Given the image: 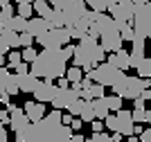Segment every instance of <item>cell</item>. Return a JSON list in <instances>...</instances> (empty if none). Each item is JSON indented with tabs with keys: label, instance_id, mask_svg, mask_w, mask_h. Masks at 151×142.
<instances>
[{
	"label": "cell",
	"instance_id": "6da1fadb",
	"mask_svg": "<svg viewBox=\"0 0 151 142\" xmlns=\"http://www.w3.org/2000/svg\"><path fill=\"white\" fill-rule=\"evenodd\" d=\"M61 111L47 113L41 122L29 124L25 131L16 133V142H86L83 133L75 131L61 124Z\"/></svg>",
	"mask_w": 151,
	"mask_h": 142
},
{
	"label": "cell",
	"instance_id": "7a4b0ae2",
	"mask_svg": "<svg viewBox=\"0 0 151 142\" xmlns=\"http://www.w3.org/2000/svg\"><path fill=\"white\" fill-rule=\"evenodd\" d=\"M75 54V45H65L63 50H43L38 52L36 61L29 66V72L36 79H47V81H59L65 77V63Z\"/></svg>",
	"mask_w": 151,
	"mask_h": 142
},
{
	"label": "cell",
	"instance_id": "3957f363",
	"mask_svg": "<svg viewBox=\"0 0 151 142\" xmlns=\"http://www.w3.org/2000/svg\"><path fill=\"white\" fill-rule=\"evenodd\" d=\"M106 59V52L101 50L99 41L90 34L79 38V45H75V54H72V61H75L77 68H81L83 72H90L93 68H97L99 63H104Z\"/></svg>",
	"mask_w": 151,
	"mask_h": 142
},
{
	"label": "cell",
	"instance_id": "277c9868",
	"mask_svg": "<svg viewBox=\"0 0 151 142\" xmlns=\"http://www.w3.org/2000/svg\"><path fill=\"white\" fill-rule=\"evenodd\" d=\"M50 2L52 9L63 14V20H65V27H72L77 20L83 18V14L88 12L86 7V0H45Z\"/></svg>",
	"mask_w": 151,
	"mask_h": 142
},
{
	"label": "cell",
	"instance_id": "5b68a950",
	"mask_svg": "<svg viewBox=\"0 0 151 142\" xmlns=\"http://www.w3.org/2000/svg\"><path fill=\"white\" fill-rule=\"evenodd\" d=\"M83 74H86L90 81H95V84H99V86H104V88H113V86H117V84H120V81L126 77V72L117 70L115 66H111L108 61L99 63L97 68H93L90 72H83Z\"/></svg>",
	"mask_w": 151,
	"mask_h": 142
},
{
	"label": "cell",
	"instance_id": "8992f818",
	"mask_svg": "<svg viewBox=\"0 0 151 142\" xmlns=\"http://www.w3.org/2000/svg\"><path fill=\"white\" fill-rule=\"evenodd\" d=\"M149 88H151L149 79H140L138 74H135V77H129V74H126L117 86H113V93L117 95V97H122V99H131L133 102V99L142 97V93L149 90Z\"/></svg>",
	"mask_w": 151,
	"mask_h": 142
},
{
	"label": "cell",
	"instance_id": "52a82bcc",
	"mask_svg": "<svg viewBox=\"0 0 151 142\" xmlns=\"http://www.w3.org/2000/svg\"><path fill=\"white\" fill-rule=\"evenodd\" d=\"M108 131H113V133H120V136H126L131 138L133 131H135V122L131 117V111H117V113H111L106 120H104Z\"/></svg>",
	"mask_w": 151,
	"mask_h": 142
},
{
	"label": "cell",
	"instance_id": "ba28073f",
	"mask_svg": "<svg viewBox=\"0 0 151 142\" xmlns=\"http://www.w3.org/2000/svg\"><path fill=\"white\" fill-rule=\"evenodd\" d=\"M36 43L43 50H63L65 45H70V32L68 27H52L45 34L36 36Z\"/></svg>",
	"mask_w": 151,
	"mask_h": 142
},
{
	"label": "cell",
	"instance_id": "9c48e42d",
	"mask_svg": "<svg viewBox=\"0 0 151 142\" xmlns=\"http://www.w3.org/2000/svg\"><path fill=\"white\" fill-rule=\"evenodd\" d=\"M122 43H124V41H122V34H120V25L113 20L106 30L101 32L99 45H101V50H104V52H111V54H113V52L122 50Z\"/></svg>",
	"mask_w": 151,
	"mask_h": 142
},
{
	"label": "cell",
	"instance_id": "30bf717a",
	"mask_svg": "<svg viewBox=\"0 0 151 142\" xmlns=\"http://www.w3.org/2000/svg\"><path fill=\"white\" fill-rule=\"evenodd\" d=\"M81 99V90H77V88H57V95H54V99H52L50 104L54 106V111H70V106L75 104V102H79Z\"/></svg>",
	"mask_w": 151,
	"mask_h": 142
},
{
	"label": "cell",
	"instance_id": "8fae6325",
	"mask_svg": "<svg viewBox=\"0 0 151 142\" xmlns=\"http://www.w3.org/2000/svg\"><path fill=\"white\" fill-rule=\"evenodd\" d=\"M133 30L142 34V36L151 38V7L149 5H142V7H135V14H133Z\"/></svg>",
	"mask_w": 151,
	"mask_h": 142
},
{
	"label": "cell",
	"instance_id": "7c38bea8",
	"mask_svg": "<svg viewBox=\"0 0 151 142\" xmlns=\"http://www.w3.org/2000/svg\"><path fill=\"white\" fill-rule=\"evenodd\" d=\"M32 95H34V102H38V104H50L52 99H54V95H57V84H54V81H47V79L38 81L36 90Z\"/></svg>",
	"mask_w": 151,
	"mask_h": 142
},
{
	"label": "cell",
	"instance_id": "4fadbf2b",
	"mask_svg": "<svg viewBox=\"0 0 151 142\" xmlns=\"http://www.w3.org/2000/svg\"><path fill=\"white\" fill-rule=\"evenodd\" d=\"M29 124H32V122L27 120V115H25V111H23V108H16V111L9 115V129L14 131V136H16V133H20V131H25Z\"/></svg>",
	"mask_w": 151,
	"mask_h": 142
},
{
	"label": "cell",
	"instance_id": "5bb4252c",
	"mask_svg": "<svg viewBox=\"0 0 151 142\" xmlns=\"http://www.w3.org/2000/svg\"><path fill=\"white\" fill-rule=\"evenodd\" d=\"M23 111H25L27 120H29L32 124L34 122H41V120L45 117V104H38V102H25V106H23Z\"/></svg>",
	"mask_w": 151,
	"mask_h": 142
},
{
	"label": "cell",
	"instance_id": "9a60e30c",
	"mask_svg": "<svg viewBox=\"0 0 151 142\" xmlns=\"http://www.w3.org/2000/svg\"><path fill=\"white\" fill-rule=\"evenodd\" d=\"M108 63L115 66L117 70H122V72H126V70L131 68V54L126 50H117L113 54H108Z\"/></svg>",
	"mask_w": 151,
	"mask_h": 142
},
{
	"label": "cell",
	"instance_id": "2e32d148",
	"mask_svg": "<svg viewBox=\"0 0 151 142\" xmlns=\"http://www.w3.org/2000/svg\"><path fill=\"white\" fill-rule=\"evenodd\" d=\"M16 81H18V90L20 93H34L41 79H36L32 72H27V74H16Z\"/></svg>",
	"mask_w": 151,
	"mask_h": 142
},
{
	"label": "cell",
	"instance_id": "e0dca14e",
	"mask_svg": "<svg viewBox=\"0 0 151 142\" xmlns=\"http://www.w3.org/2000/svg\"><path fill=\"white\" fill-rule=\"evenodd\" d=\"M47 30H52V25L47 23L45 18H29V20H27V32H29L34 38L41 36V34H45Z\"/></svg>",
	"mask_w": 151,
	"mask_h": 142
},
{
	"label": "cell",
	"instance_id": "ac0fdd59",
	"mask_svg": "<svg viewBox=\"0 0 151 142\" xmlns=\"http://www.w3.org/2000/svg\"><path fill=\"white\" fill-rule=\"evenodd\" d=\"M104 90H106L104 86H99V84H95V81H93L88 88H81V99H86V102L101 99V97H106V95H104Z\"/></svg>",
	"mask_w": 151,
	"mask_h": 142
},
{
	"label": "cell",
	"instance_id": "d6986e66",
	"mask_svg": "<svg viewBox=\"0 0 151 142\" xmlns=\"http://www.w3.org/2000/svg\"><path fill=\"white\" fill-rule=\"evenodd\" d=\"M93 111H95V120H104L111 115V108H108L106 104V97H101V99H93Z\"/></svg>",
	"mask_w": 151,
	"mask_h": 142
},
{
	"label": "cell",
	"instance_id": "ffe728a7",
	"mask_svg": "<svg viewBox=\"0 0 151 142\" xmlns=\"http://www.w3.org/2000/svg\"><path fill=\"white\" fill-rule=\"evenodd\" d=\"M106 12H108V16H111L115 23H129V18H126V14H124V9L117 5V0H111V5H108Z\"/></svg>",
	"mask_w": 151,
	"mask_h": 142
},
{
	"label": "cell",
	"instance_id": "44dd1931",
	"mask_svg": "<svg viewBox=\"0 0 151 142\" xmlns=\"http://www.w3.org/2000/svg\"><path fill=\"white\" fill-rule=\"evenodd\" d=\"M34 14H38V18H45L47 23H50V18H52V14H54V9L50 7V2L38 0V2H34Z\"/></svg>",
	"mask_w": 151,
	"mask_h": 142
},
{
	"label": "cell",
	"instance_id": "7402d4cb",
	"mask_svg": "<svg viewBox=\"0 0 151 142\" xmlns=\"http://www.w3.org/2000/svg\"><path fill=\"white\" fill-rule=\"evenodd\" d=\"M5 30H12V32H16V34H23V32H27V20L20 18V16H14L12 20L5 23Z\"/></svg>",
	"mask_w": 151,
	"mask_h": 142
},
{
	"label": "cell",
	"instance_id": "603a6c76",
	"mask_svg": "<svg viewBox=\"0 0 151 142\" xmlns=\"http://www.w3.org/2000/svg\"><path fill=\"white\" fill-rule=\"evenodd\" d=\"M14 16H16V9H14V5L9 2V0H2L0 2V20H12Z\"/></svg>",
	"mask_w": 151,
	"mask_h": 142
},
{
	"label": "cell",
	"instance_id": "cb8c5ba5",
	"mask_svg": "<svg viewBox=\"0 0 151 142\" xmlns=\"http://www.w3.org/2000/svg\"><path fill=\"white\" fill-rule=\"evenodd\" d=\"M65 79L70 81V86L81 84V79H83V70H81V68H77V66H72V68L65 70Z\"/></svg>",
	"mask_w": 151,
	"mask_h": 142
},
{
	"label": "cell",
	"instance_id": "d4e9b609",
	"mask_svg": "<svg viewBox=\"0 0 151 142\" xmlns=\"http://www.w3.org/2000/svg\"><path fill=\"white\" fill-rule=\"evenodd\" d=\"M79 117L83 120V122H95V111H93V102H83L81 106V113H79Z\"/></svg>",
	"mask_w": 151,
	"mask_h": 142
},
{
	"label": "cell",
	"instance_id": "484cf974",
	"mask_svg": "<svg viewBox=\"0 0 151 142\" xmlns=\"http://www.w3.org/2000/svg\"><path fill=\"white\" fill-rule=\"evenodd\" d=\"M108 5H111V0H86V7H90L93 12H99V14L106 12Z\"/></svg>",
	"mask_w": 151,
	"mask_h": 142
},
{
	"label": "cell",
	"instance_id": "4316f807",
	"mask_svg": "<svg viewBox=\"0 0 151 142\" xmlns=\"http://www.w3.org/2000/svg\"><path fill=\"white\" fill-rule=\"evenodd\" d=\"M120 25V34H122V41H133L135 36V30H133L131 23H117Z\"/></svg>",
	"mask_w": 151,
	"mask_h": 142
},
{
	"label": "cell",
	"instance_id": "83f0119b",
	"mask_svg": "<svg viewBox=\"0 0 151 142\" xmlns=\"http://www.w3.org/2000/svg\"><path fill=\"white\" fill-rule=\"evenodd\" d=\"M20 56H23V61H25V63H29V66H32V63L36 61L38 52L34 50V45H32V48H23V50H20Z\"/></svg>",
	"mask_w": 151,
	"mask_h": 142
},
{
	"label": "cell",
	"instance_id": "f1b7e54d",
	"mask_svg": "<svg viewBox=\"0 0 151 142\" xmlns=\"http://www.w3.org/2000/svg\"><path fill=\"white\" fill-rule=\"evenodd\" d=\"M135 72H138L140 79H149V77H151V61H149V59H145V61L138 66V70H135Z\"/></svg>",
	"mask_w": 151,
	"mask_h": 142
},
{
	"label": "cell",
	"instance_id": "f546056e",
	"mask_svg": "<svg viewBox=\"0 0 151 142\" xmlns=\"http://www.w3.org/2000/svg\"><path fill=\"white\" fill-rule=\"evenodd\" d=\"M122 102H124V99L117 97V95H111V97H106V104H108V108H111V113L122 111Z\"/></svg>",
	"mask_w": 151,
	"mask_h": 142
},
{
	"label": "cell",
	"instance_id": "4dcf8cb0",
	"mask_svg": "<svg viewBox=\"0 0 151 142\" xmlns=\"http://www.w3.org/2000/svg\"><path fill=\"white\" fill-rule=\"evenodd\" d=\"M32 14H34V5H18L16 7V16H20V18L29 20Z\"/></svg>",
	"mask_w": 151,
	"mask_h": 142
},
{
	"label": "cell",
	"instance_id": "1f68e13d",
	"mask_svg": "<svg viewBox=\"0 0 151 142\" xmlns=\"http://www.w3.org/2000/svg\"><path fill=\"white\" fill-rule=\"evenodd\" d=\"M20 63H23V56H20V52L12 50V52H9V59H7V68H18Z\"/></svg>",
	"mask_w": 151,
	"mask_h": 142
},
{
	"label": "cell",
	"instance_id": "d6a6232c",
	"mask_svg": "<svg viewBox=\"0 0 151 142\" xmlns=\"http://www.w3.org/2000/svg\"><path fill=\"white\" fill-rule=\"evenodd\" d=\"M131 117H133V122H135V124L147 122V108H133V111H131Z\"/></svg>",
	"mask_w": 151,
	"mask_h": 142
},
{
	"label": "cell",
	"instance_id": "836d02e7",
	"mask_svg": "<svg viewBox=\"0 0 151 142\" xmlns=\"http://www.w3.org/2000/svg\"><path fill=\"white\" fill-rule=\"evenodd\" d=\"M34 43H36V38L32 36L29 32H23V34H20V48H32Z\"/></svg>",
	"mask_w": 151,
	"mask_h": 142
},
{
	"label": "cell",
	"instance_id": "e575fe53",
	"mask_svg": "<svg viewBox=\"0 0 151 142\" xmlns=\"http://www.w3.org/2000/svg\"><path fill=\"white\" fill-rule=\"evenodd\" d=\"M86 142H113V138L106 136V133H93Z\"/></svg>",
	"mask_w": 151,
	"mask_h": 142
},
{
	"label": "cell",
	"instance_id": "d590c367",
	"mask_svg": "<svg viewBox=\"0 0 151 142\" xmlns=\"http://www.w3.org/2000/svg\"><path fill=\"white\" fill-rule=\"evenodd\" d=\"M81 126H83V120L81 117H75V120H72V124H70V129L75 131V133H83Z\"/></svg>",
	"mask_w": 151,
	"mask_h": 142
},
{
	"label": "cell",
	"instance_id": "8d00e7d4",
	"mask_svg": "<svg viewBox=\"0 0 151 142\" xmlns=\"http://www.w3.org/2000/svg\"><path fill=\"white\" fill-rule=\"evenodd\" d=\"M104 126H106V124L101 122V120H95L93 122V133H104Z\"/></svg>",
	"mask_w": 151,
	"mask_h": 142
},
{
	"label": "cell",
	"instance_id": "74e56055",
	"mask_svg": "<svg viewBox=\"0 0 151 142\" xmlns=\"http://www.w3.org/2000/svg\"><path fill=\"white\" fill-rule=\"evenodd\" d=\"M0 142H9V133H7L5 124L0 122Z\"/></svg>",
	"mask_w": 151,
	"mask_h": 142
},
{
	"label": "cell",
	"instance_id": "f35d334b",
	"mask_svg": "<svg viewBox=\"0 0 151 142\" xmlns=\"http://www.w3.org/2000/svg\"><path fill=\"white\" fill-rule=\"evenodd\" d=\"M27 72H29V63H25V61H23V63L18 66V68H16V74H27Z\"/></svg>",
	"mask_w": 151,
	"mask_h": 142
},
{
	"label": "cell",
	"instance_id": "ab89813d",
	"mask_svg": "<svg viewBox=\"0 0 151 142\" xmlns=\"http://www.w3.org/2000/svg\"><path fill=\"white\" fill-rule=\"evenodd\" d=\"M140 142H151V126H149V129H145V133L140 136Z\"/></svg>",
	"mask_w": 151,
	"mask_h": 142
},
{
	"label": "cell",
	"instance_id": "60d3db41",
	"mask_svg": "<svg viewBox=\"0 0 151 142\" xmlns=\"http://www.w3.org/2000/svg\"><path fill=\"white\" fill-rule=\"evenodd\" d=\"M147 106V102L142 97H138V99H133V108H145Z\"/></svg>",
	"mask_w": 151,
	"mask_h": 142
},
{
	"label": "cell",
	"instance_id": "b9f144b4",
	"mask_svg": "<svg viewBox=\"0 0 151 142\" xmlns=\"http://www.w3.org/2000/svg\"><path fill=\"white\" fill-rule=\"evenodd\" d=\"M72 120H75V117H72L70 113H65V115H63V117H61V124H65V126H70V124H72Z\"/></svg>",
	"mask_w": 151,
	"mask_h": 142
},
{
	"label": "cell",
	"instance_id": "7bdbcfd3",
	"mask_svg": "<svg viewBox=\"0 0 151 142\" xmlns=\"http://www.w3.org/2000/svg\"><path fill=\"white\" fill-rule=\"evenodd\" d=\"M57 88H70V81L65 79V77H61V79L57 81Z\"/></svg>",
	"mask_w": 151,
	"mask_h": 142
},
{
	"label": "cell",
	"instance_id": "ee69618b",
	"mask_svg": "<svg viewBox=\"0 0 151 142\" xmlns=\"http://www.w3.org/2000/svg\"><path fill=\"white\" fill-rule=\"evenodd\" d=\"M0 122L5 124V126L9 124V113H7V111H0Z\"/></svg>",
	"mask_w": 151,
	"mask_h": 142
},
{
	"label": "cell",
	"instance_id": "f6af8a7d",
	"mask_svg": "<svg viewBox=\"0 0 151 142\" xmlns=\"http://www.w3.org/2000/svg\"><path fill=\"white\" fill-rule=\"evenodd\" d=\"M151 0H133V5L135 7H142V5H149Z\"/></svg>",
	"mask_w": 151,
	"mask_h": 142
},
{
	"label": "cell",
	"instance_id": "bcb514c9",
	"mask_svg": "<svg viewBox=\"0 0 151 142\" xmlns=\"http://www.w3.org/2000/svg\"><path fill=\"white\" fill-rule=\"evenodd\" d=\"M111 138H113V142H122V138H124V136H120V133H113Z\"/></svg>",
	"mask_w": 151,
	"mask_h": 142
},
{
	"label": "cell",
	"instance_id": "7dc6e473",
	"mask_svg": "<svg viewBox=\"0 0 151 142\" xmlns=\"http://www.w3.org/2000/svg\"><path fill=\"white\" fill-rule=\"evenodd\" d=\"M5 63H7V59H5V54H0V68H5Z\"/></svg>",
	"mask_w": 151,
	"mask_h": 142
},
{
	"label": "cell",
	"instance_id": "c3c4849f",
	"mask_svg": "<svg viewBox=\"0 0 151 142\" xmlns=\"http://www.w3.org/2000/svg\"><path fill=\"white\" fill-rule=\"evenodd\" d=\"M126 142H140V140H135V136H131V138H126Z\"/></svg>",
	"mask_w": 151,
	"mask_h": 142
},
{
	"label": "cell",
	"instance_id": "681fc988",
	"mask_svg": "<svg viewBox=\"0 0 151 142\" xmlns=\"http://www.w3.org/2000/svg\"><path fill=\"white\" fill-rule=\"evenodd\" d=\"M147 122L151 124V108H149V111H147Z\"/></svg>",
	"mask_w": 151,
	"mask_h": 142
},
{
	"label": "cell",
	"instance_id": "f907efd6",
	"mask_svg": "<svg viewBox=\"0 0 151 142\" xmlns=\"http://www.w3.org/2000/svg\"><path fill=\"white\" fill-rule=\"evenodd\" d=\"M5 32V20H0V34Z\"/></svg>",
	"mask_w": 151,
	"mask_h": 142
},
{
	"label": "cell",
	"instance_id": "816d5d0a",
	"mask_svg": "<svg viewBox=\"0 0 151 142\" xmlns=\"http://www.w3.org/2000/svg\"><path fill=\"white\" fill-rule=\"evenodd\" d=\"M149 43H151V38H149Z\"/></svg>",
	"mask_w": 151,
	"mask_h": 142
},
{
	"label": "cell",
	"instance_id": "f5cc1de1",
	"mask_svg": "<svg viewBox=\"0 0 151 142\" xmlns=\"http://www.w3.org/2000/svg\"><path fill=\"white\" fill-rule=\"evenodd\" d=\"M149 7H151V2H149Z\"/></svg>",
	"mask_w": 151,
	"mask_h": 142
},
{
	"label": "cell",
	"instance_id": "db71d44e",
	"mask_svg": "<svg viewBox=\"0 0 151 142\" xmlns=\"http://www.w3.org/2000/svg\"><path fill=\"white\" fill-rule=\"evenodd\" d=\"M149 104H151V102H149Z\"/></svg>",
	"mask_w": 151,
	"mask_h": 142
},
{
	"label": "cell",
	"instance_id": "11a10c76",
	"mask_svg": "<svg viewBox=\"0 0 151 142\" xmlns=\"http://www.w3.org/2000/svg\"><path fill=\"white\" fill-rule=\"evenodd\" d=\"M149 61H151V59H149Z\"/></svg>",
	"mask_w": 151,
	"mask_h": 142
}]
</instances>
